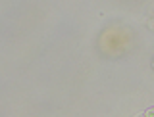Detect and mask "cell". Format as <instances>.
I'll use <instances>...</instances> for the list:
<instances>
[{"mask_svg": "<svg viewBox=\"0 0 154 117\" xmlns=\"http://www.w3.org/2000/svg\"><path fill=\"white\" fill-rule=\"evenodd\" d=\"M143 117H154V106H150V108H146L143 111Z\"/></svg>", "mask_w": 154, "mask_h": 117, "instance_id": "cell-1", "label": "cell"}]
</instances>
